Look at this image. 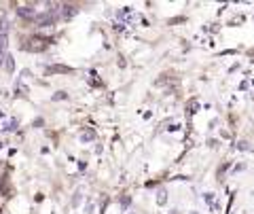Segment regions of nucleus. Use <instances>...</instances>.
Instances as JSON below:
<instances>
[{"instance_id": "nucleus-1", "label": "nucleus", "mask_w": 254, "mask_h": 214, "mask_svg": "<svg viewBox=\"0 0 254 214\" xmlns=\"http://www.w3.org/2000/svg\"><path fill=\"white\" fill-rule=\"evenodd\" d=\"M17 13L21 15V17H34V9H28V6H19V9H17Z\"/></svg>"}, {"instance_id": "nucleus-2", "label": "nucleus", "mask_w": 254, "mask_h": 214, "mask_svg": "<svg viewBox=\"0 0 254 214\" xmlns=\"http://www.w3.org/2000/svg\"><path fill=\"white\" fill-rule=\"evenodd\" d=\"M51 72H72V70L66 68V66H53V68H51Z\"/></svg>"}, {"instance_id": "nucleus-3", "label": "nucleus", "mask_w": 254, "mask_h": 214, "mask_svg": "<svg viewBox=\"0 0 254 214\" xmlns=\"http://www.w3.org/2000/svg\"><path fill=\"white\" fill-rule=\"evenodd\" d=\"M157 202H159V204H165V193H163V191H161V193H159V197H157Z\"/></svg>"}]
</instances>
